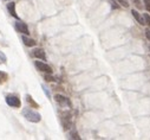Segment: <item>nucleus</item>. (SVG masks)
Returning <instances> with one entry per match:
<instances>
[{"label": "nucleus", "mask_w": 150, "mask_h": 140, "mask_svg": "<svg viewBox=\"0 0 150 140\" xmlns=\"http://www.w3.org/2000/svg\"><path fill=\"white\" fill-rule=\"evenodd\" d=\"M23 115L26 118V120L31 121V122H39L42 120V116L39 113L34 112L33 109H30V108H25L23 111Z\"/></svg>", "instance_id": "nucleus-1"}, {"label": "nucleus", "mask_w": 150, "mask_h": 140, "mask_svg": "<svg viewBox=\"0 0 150 140\" xmlns=\"http://www.w3.org/2000/svg\"><path fill=\"white\" fill-rule=\"evenodd\" d=\"M6 103L11 107H14V108H19L21 106V102H20V99L17 97L16 95H7L6 96Z\"/></svg>", "instance_id": "nucleus-2"}, {"label": "nucleus", "mask_w": 150, "mask_h": 140, "mask_svg": "<svg viewBox=\"0 0 150 140\" xmlns=\"http://www.w3.org/2000/svg\"><path fill=\"white\" fill-rule=\"evenodd\" d=\"M34 65L37 66V69H38L39 71H43V73H46V74H52V68L49 64H46L42 61H35Z\"/></svg>", "instance_id": "nucleus-3"}, {"label": "nucleus", "mask_w": 150, "mask_h": 140, "mask_svg": "<svg viewBox=\"0 0 150 140\" xmlns=\"http://www.w3.org/2000/svg\"><path fill=\"white\" fill-rule=\"evenodd\" d=\"M54 100L57 101V103L59 104V106H62V107H69V108L71 107V101L66 96H63L60 94H57L54 96Z\"/></svg>", "instance_id": "nucleus-4"}, {"label": "nucleus", "mask_w": 150, "mask_h": 140, "mask_svg": "<svg viewBox=\"0 0 150 140\" xmlns=\"http://www.w3.org/2000/svg\"><path fill=\"white\" fill-rule=\"evenodd\" d=\"M14 26H16V30H17L18 32H20V33H24V34H28V33H30L27 25H26L25 23L20 21V20H18V21L14 24Z\"/></svg>", "instance_id": "nucleus-5"}, {"label": "nucleus", "mask_w": 150, "mask_h": 140, "mask_svg": "<svg viewBox=\"0 0 150 140\" xmlns=\"http://www.w3.org/2000/svg\"><path fill=\"white\" fill-rule=\"evenodd\" d=\"M32 56L35 57V58H39V59H43V61H46V54L43 49H34L32 51Z\"/></svg>", "instance_id": "nucleus-6"}, {"label": "nucleus", "mask_w": 150, "mask_h": 140, "mask_svg": "<svg viewBox=\"0 0 150 140\" xmlns=\"http://www.w3.org/2000/svg\"><path fill=\"white\" fill-rule=\"evenodd\" d=\"M131 13H132L134 18H135V19H136V20H137V21H138L141 25H145L144 18H143V17H142V16H141V14H139V13H138L136 10H132V11H131Z\"/></svg>", "instance_id": "nucleus-7"}, {"label": "nucleus", "mask_w": 150, "mask_h": 140, "mask_svg": "<svg viewBox=\"0 0 150 140\" xmlns=\"http://www.w3.org/2000/svg\"><path fill=\"white\" fill-rule=\"evenodd\" d=\"M21 39H23V42H24V44H25L26 46H34V45H35V41L32 39V38H28V37H26V36H23Z\"/></svg>", "instance_id": "nucleus-8"}, {"label": "nucleus", "mask_w": 150, "mask_h": 140, "mask_svg": "<svg viewBox=\"0 0 150 140\" xmlns=\"http://www.w3.org/2000/svg\"><path fill=\"white\" fill-rule=\"evenodd\" d=\"M14 6H16L14 3H10V4L7 5V9H8V11H10V13H11L12 17L18 18V16H17V13H16V10H14Z\"/></svg>", "instance_id": "nucleus-9"}, {"label": "nucleus", "mask_w": 150, "mask_h": 140, "mask_svg": "<svg viewBox=\"0 0 150 140\" xmlns=\"http://www.w3.org/2000/svg\"><path fill=\"white\" fill-rule=\"evenodd\" d=\"M7 79H8V75H7L6 73H4V71H0V84L5 83V82L7 81Z\"/></svg>", "instance_id": "nucleus-10"}, {"label": "nucleus", "mask_w": 150, "mask_h": 140, "mask_svg": "<svg viewBox=\"0 0 150 140\" xmlns=\"http://www.w3.org/2000/svg\"><path fill=\"white\" fill-rule=\"evenodd\" d=\"M117 3L121 5V6H123V7H125V9H128L129 7V1H128V0H117Z\"/></svg>", "instance_id": "nucleus-11"}, {"label": "nucleus", "mask_w": 150, "mask_h": 140, "mask_svg": "<svg viewBox=\"0 0 150 140\" xmlns=\"http://www.w3.org/2000/svg\"><path fill=\"white\" fill-rule=\"evenodd\" d=\"M26 101H27L28 103H31L33 107H38V104H37V103H35V102H34V101L32 100V97H31L30 95H27V96H26Z\"/></svg>", "instance_id": "nucleus-12"}, {"label": "nucleus", "mask_w": 150, "mask_h": 140, "mask_svg": "<svg viewBox=\"0 0 150 140\" xmlns=\"http://www.w3.org/2000/svg\"><path fill=\"white\" fill-rule=\"evenodd\" d=\"M6 61H7V58H6L5 54L0 51V64H4V63H6Z\"/></svg>", "instance_id": "nucleus-13"}, {"label": "nucleus", "mask_w": 150, "mask_h": 140, "mask_svg": "<svg viewBox=\"0 0 150 140\" xmlns=\"http://www.w3.org/2000/svg\"><path fill=\"white\" fill-rule=\"evenodd\" d=\"M143 3H144V7H145V10L150 13V0H143Z\"/></svg>", "instance_id": "nucleus-14"}, {"label": "nucleus", "mask_w": 150, "mask_h": 140, "mask_svg": "<svg viewBox=\"0 0 150 140\" xmlns=\"http://www.w3.org/2000/svg\"><path fill=\"white\" fill-rule=\"evenodd\" d=\"M143 18H144L145 24H146V25L150 27V14H148V13H146V14H144V16H143Z\"/></svg>", "instance_id": "nucleus-15"}, {"label": "nucleus", "mask_w": 150, "mask_h": 140, "mask_svg": "<svg viewBox=\"0 0 150 140\" xmlns=\"http://www.w3.org/2000/svg\"><path fill=\"white\" fill-rule=\"evenodd\" d=\"M70 135H71L70 138H72V139H77V140H79V139H81V138L78 136V134H77V132H73V133L71 132V134H70Z\"/></svg>", "instance_id": "nucleus-16"}, {"label": "nucleus", "mask_w": 150, "mask_h": 140, "mask_svg": "<svg viewBox=\"0 0 150 140\" xmlns=\"http://www.w3.org/2000/svg\"><path fill=\"white\" fill-rule=\"evenodd\" d=\"M131 1L138 7V9H142V5H141V0H131Z\"/></svg>", "instance_id": "nucleus-17"}, {"label": "nucleus", "mask_w": 150, "mask_h": 140, "mask_svg": "<svg viewBox=\"0 0 150 140\" xmlns=\"http://www.w3.org/2000/svg\"><path fill=\"white\" fill-rule=\"evenodd\" d=\"M145 36H146V38L150 41V30H148V29L145 30Z\"/></svg>", "instance_id": "nucleus-18"}, {"label": "nucleus", "mask_w": 150, "mask_h": 140, "mask_svg": "<svg viewBox=\"0 0 150 140\" xmlns=\"http://www.w3.org/2000/svg\"><path fill=\"white\" fill-rule=\"evenodd\" d=\"M45 79H46V81H54V79H53L52 76H49V75H46Z\"/></svg>", "instance_id": "nucleus-19"}, {"label": "nucleus", "mask_w": 150, "mask_h": 140, "mask_svg": "<svg viewBox=\"0 0 150 140\" xmlns=\"http://www.w3.org/2000/svg\"><path fill=\"white\" fill-rule=\"evenodd\" d=\"M43 90H44V91H45V94H46V95H47V96H49V97H50V93H49V90H47V88H46V87H44V86H43Z\"/></svg>", "instance_id": "nucleus-20"}, {"label": "nucleus", "mask_w": 150, "mask_h": 140, "mask_svg": "<svg viewBox=\"0 0 150 140\" xmlns=\"http://www.w3.org/2000/svg\"><path fill=\"white\" fill-rule=\"evenodd\" d=\"M110 3L112 4V7H114V9H117V7H120V5H115V3H114V0H110Z\"/></svg>", "instance_id": "nucleus-21"}]
</instances>
